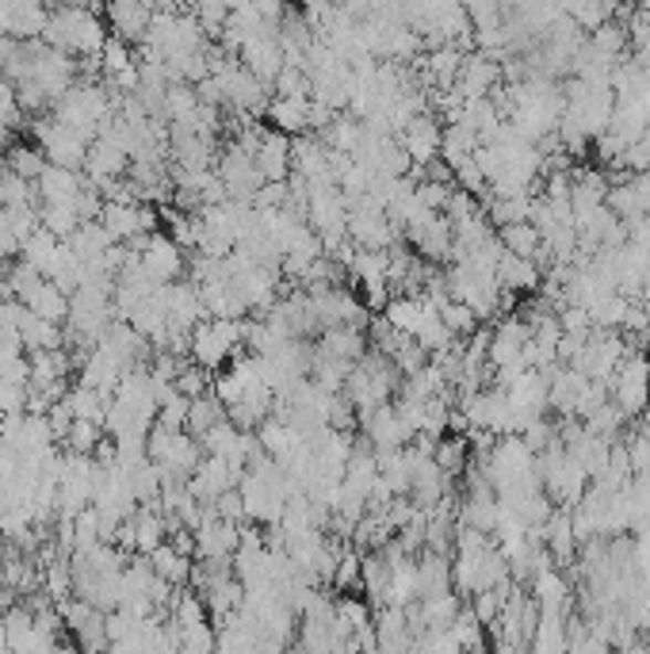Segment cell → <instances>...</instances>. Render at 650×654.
<instances>
[{
	"mask_svg": "<svg viewBox=\"0 0 650 654\" xmlns=\"http://www.w3.org/2000/svg\"><path fill=\"white\" fill-rule=\"evenodd\" d=\"M99 4L104 0H70V4H54L46 15L43 43L73 57H96L107 43L104 20H99Z\"/></svg>",
	"mask_w": 650,
	"mask_h": 654,
	"instance_id": "obj_1",
	"label": "cell"
},
{
	"mask_svg": "<svg viewBox=\"0 0 650 654\" xmlns=\"http://www.w3.org/2000/svg\"><path fill=\"white\" fill-rule=\"evenodd\" d=\"M141 54H154L161 62H177L191 51H203L207 46V31L196 20V12L188 8H172V12H154L146 39H141Z\"/></svg>",
	"mask_w": 650,
	"mask_h": 654,
	"instance_id": "obj_2",
	"label": "cell"
},
{
	"mask_svg": "<svg viewBox=\"0 0 650 654\" xmlns=\"http://www.w3.org/2000/svg\"><path fill=\"white\" fill-rule=\"evenodd\" d=\"M115 96L107 85H99V81H81V85H70L62 96L54 101V119H62L65 127L81 130V135L96 138L99 127H104L107 119L115 115Z\"/></svg>",
	"mask_w": 650,
	"mask_h": 654,
	"instance_id": "obj_3",
	"label": "cell"
},
{
	"mask_svg": "<svg viewBox=\"0 0 650 654\" xmlns=\"http://www.w3.org/2000/svg\"><path fill=\"white\" fill-rule=\"evenodd\" d=\"M245 349V318H203L191 329L188 356L207 371H219Z\"/></svg>",
	"mask_w": 650,
	"mask_h": 654,
	"instance_id": "obj_4",
	"label": "cell"
},
{
	"mask_svg": "<svg viewBox=\"0 0 650 654\" xmlns=\"http://www.w3.org/2000/svg\"><path fill=\"white\" fill-rule=\"evenodd\" d=\"M608 399L620 405L623 418H639V410L650 402V356L643 349H631L620 360L608 379Z\"/></svg>",
	"mask_w": 650,
	"mask_h": 654,
	"instance_id": "obj_5",
	"label": "cell"
},
{
	"mask_svg": "<svg viewBox=\"0 0 650 654\" xmlns=\"http://www.w3.org/2000/svg\"><path fill=\"white\" fill-rule=\"evenodd\" d=\"M348 238L356 250H390V245H398L402 230L390 222V214L371 196H360L348 203Z\"/></svg>",
	"mask_w": 650,
	"mask_h": 654,
	"instance_id": "obj_6",
	"label": "cell"
},
{
	"mask_svg": "<svg viewBox=\"0 0 650 654\" xmlns=\"http://www.w3.org/2000/svg\"><path fill=\"white\" fill-rule=\"evenodd\" d=\"M31 135H35V146L46 154L50 165H65V169H81L85 165V154H88V143L93 138L81 135V130L65 127L62 119H54V115H39L35 123H31Z\"/></svg>",
	"mask_w": 650,
	"mask_h": 654,
	"instance_id": "obj_7",
	"label": "cell"
},
{
	"mask_svg": "<svg viewBox=\"0 0 650 654\" xmlns=\"http://www.w3.org/2000/svg\"><path fill=\"white\" fill-rule=\"evenodd\" d=\"M356 425H360L364 441H368L375 452L406 449V444L418 436V429L406 421V413L398 410V402H382V405H375V410L360 413V418H356Z\"/></svg>",
	"mask_w": 650,
	"mask_h": 654,
	"instance_id": "obj_8",
	"label": "cell"
},
{
	"mask_svg": "<svg viewBox=\"0 0 650 654\" xmlns=\"http://www.w3.org/2000/svg\"><path fill=\"white\" fill-rule=\"evenodd\" d=\"M631 352L628 337L620 334V329H594V334L586 337V345H581V352L574 356V368L586 371L589 379H612V371L620 368V360Z\"/></svg>",
	"mask_w": 650,
	"mask_h": 654,
	"instance_id": "obj_9",
	"label": "cell"
},
{
	"mask_svg": "<svg viewBox=\"0 0 650 654\" xmlns=\"http://www.w3.org/2000/svg\"><path fill=\"white\" fill-rule=\"evenodd\" d=\"M99 222L107 226V234L123 245H138L146 234H154L157 211L146 200H104Z\"/></svg>",
	"mask_w": 650,
	"mask_h": 654,
	"instance_id": "obj_10",
	"label": "cell"
},
{
	"mask_svg": "<svg viewBox=\"0 0 650 654\" xmlns=\"http://www.w3.org/2000/svg\"><path fill=\"white\" fill-rule=\"evenodd\" d=\"M440 138H444V127L432 112H418L402 130H398V143H402L406 157H410V177L421 180L424 165H432L440 157Z\"/></svg>",
	"mask_w": 650,
	"mask_h": 654,
	"instance_id": "obj_11",
	"label": "cell"
},
{
	"mask_svg": "<svg viewBox=\"0 0 650 654\" xmlns=\"http://www.w3.org/2000/svg\"><path fill=\"white\" fill-rule=\"evenodd\" d=\"M141 264V272H146L154 284H172V279H180V272H185V250H180L177 242H172L169 234H146L138 245H130Z\"/></svg>",
	"mask_w": 650,
	"mask_h": 654,
	"instance_id": "obj_12",
	"label": "cell"
},
{
	"mask_svg": "<svg viewBox=\"0 0 650 654\" xmlns=\"http://www.w3.org/2000/svg\"><path fill=\"white\" fill-rule=\"evenodd\" d=\"M214 165H219L214 172H219V180L227 184V196H230V200L253 203V196L261 192V184H264V177H261V169H256L253 154H249L245 146L230 143L227 154H222Z\"/></svg>",
	"mask_w": 650,
	"mask_h": 654,
	"instance_id": "obj_13",
	"label": "cell"
},
{
	"mask_svg": "<svg viewBox=\"0 0 650 654\" xmlns=\"http://www.w3.org/2000/svg\"><path fill=\"white\" fill-rule=\"evenodd\" d=\"M291 172L306 177L311 184H337V169H333V150L322 143V135L306 130V135L291 138Z\"/></svg>",
	"mask_w": 650,
	"mask_h": 654,
	"instance_id": "obj_14",
	"label": "cell"
},
{
	"mask_svg": "<svg viewBox=\"0 0 650 654\" xmlns=\"http://www.w3.org/2000/svg\"><path fill=\"white\" fill-rule=\"evenodd\" d=\"M238 57H241V65H245L249 73H256L269 88H272V81L280 77L283 65H287V51H283V43H280V31H256V35H249L245 43H241Z\"/></svg>",
	"mask_w": 650,
	"mask_h": 654,
	"instance_id": "obj_15",
	"label": "cell"
},
{
	"mask_svg": "<svg viewBox=\"0 0 650 654\" xmlns=\"http://www.w3.org/2000/svg\"><path fill=\"white\" fill-rule=\"evenodd\" d=\"M241 475H245V467H238V463H230V460H219V455H207V460H199V467L188 475V491L196 494L199 502L211 505L219 494L233 491V486L241 483Z\"/></svg>",
	"mask_w": 650,
	"mask_h": 654,
	"instance_id": "obj_16",
	"label": "cell"
},
{
	"mask_svg": "<svg viewBox=\"0 0 650 654\" xmlns=\"http://www.w3.org/2000/svg\"><path fill=\"white\" fill-rule=\"evenodd\" d=\"M81 169H85V177L93 180L99 192H104L107 184H115V180L127 177L130 154L123 150L119 143H112V138L99 135V138H93V143H88V154H85V165H81Z\"/></svg>",
	"mask_w": 650,
	"mask_h": 654,
	"instance_id": "obj_17",
	"label": "cell"
},
{
	"mask_svg": "<svg viewBox=\"0 0 650 654\" xmlns=\"http://www.w3.org/2000/svg\"><path fill=\"white\" fill-rule=\"evenodd\" d=\"M402 238L413 245V250H418V256H424V261H432V264H448V261H452L455 230H452V222H448L444 211H437L429 222H421V226L406 230Z\"/></svg>",
	"mask_w": 650,
	"mask_h": 654,
	"instance_id": "obj_18",
	"label": "cell"
},
{
	"mask_svg": "<svg viewBox=\"0 0 650 654\" xmlns=\"http://www.w3.org/2000/svg\"><path fill=\"white\" fill-rule=\"evenodd\" d=\"M104 20L112 23V35L123 43H141L154 23V8L146 0H104Z\"/></svg>",
	"mask_w": 650,
	"mask_h": 654,
	"instance_id": "obj_19",
	"label": "cell"
},
{
	"mask_svg": "<svg viewBox=\"0 0 650 654\" xmlns=\"http://www.w3.org/2000/svg\"><path fill=\"white\" fill-rule=\"evenodd\" d=\"M505 81L502 73V62L497 57H490L486 51H474L463 57L460 65V77H455V88L466 96V101H474V96H490L497 85Z\"/></svg>",
	"mask_w": 650,
	"mask_h": 654,
	"instance_id": "obj_20",
	"label": "cell"
},
{
	"mask_svg": "<svg viewBox=\"0 0 650 654\" xmlns=\"http://www.w3.org/2000/svg\"><path fill=\"white\" fill-rule=\"evenodd\" d=\"M494 276H497V284L513 295H532V292H539V284H544V268H539L532 256H516L510 250L497 256Z\"/></svg>",
	"mask_w": 650,
	"mask_h": 654,
	"instance_id": "obj_21",
	"label": "cell"
},
{
	"mask_svg": "<svg viewBox=\"0 0 650 654\" xmlns=\"http://www.w3.org/2000/svg\"><path fill=\"white\" fill-rule=\"evenodd\" d=\"M99 349H107L115 356V360L123 363V368H138V363H146V352H149V341L138 334L130 321L115 318L112 326H107V334L99 337Z\"/></svg>",
	"mask_w": 650,
	"mask_h": 654,
	"instance_id": "obj_22",
	"label": "cell"
},
{
	"mask_svg": "<svg viewBox=\"0 0 650 654\" xmlns=\"http://www.w3.org/2000/svg\"><path fill=\"white\" fill-rule=\"evenodd\" d=\"M368 334H364V326H329L318 334V356H329V360H345V363H356L364 352H368Z\"/></svg>",
	"mask_w": 650,
	"mask_h": 654,
	"instance_id": "obj_23",
	"label": "cell"
},
{
	"mask_svg": "<svg viewBox=\"0 0 650 654\" xmlns=\"http://www.w3.org/2000/svg\"><path fill=\"white\" fill-rule=\"evenodd\" d=\"M253 161L264 180H287L291 177V135H283L276 127L264 130L253 150Z\"/></svg>",
	"mask_w": 650,
	"mask_h": 654,
	"instance_id": "obj_24",
	"label": "cell"
},
{
	"mask_svg": "<svg viewBox=\"0 0 650 654\" xmlns=\"http://www.w3.org/2000/svg\"><path fill=\"white\" fill-rule=\"evenodd\" d=\"M39 203H73L77 207V196L85 192V180H81L77 169H65V165H46L35 180Z\"/></svg>",
	"mask_w": 650,
	"mask_h": 654,
	"instance_id": "obj_25",
	"label": "cell"
},
{
	"mask_svg": "<svg viewBox=\"0 0 650 654\" xmlns=\"http://www.w3.org/2000/svg\"><path fill=\"white\" fill-rule=\"evenodd\" d=\"M437 306H432L424 295H398V299H387V306H382V318L390 321L395 329H402V334L418 337L421 326L429 318H437Z\"/></svg>",
	"mask_w": 650,
	"mask_h": 654,
	"instance_id": "obj_26",
	"label": "cell"
},
{
	"mask_svg": "<svg viewBox=\"0 0 650 654\" xmlns=\"http://www.w3.org/2000/svg\"><path fill=\"white\" fill-rule=\"evenodd\" d=\"M81 383H88V387H96V391H104V394H115V387H119V379H123V371H130V368H123L119 360H115L107 349H99V345H93L88 352H81Z\"/></svg>",
	"mask_w": 650,
	"mask_h": 654,
	"instance_id": "obj_27",
	"label": "cell"
},
{
	"mask_svg": "<svg viewBox=\"0 0 650 654\" xmlns=\"http://www.w3.org/2000/svg\"><path fill=\"white\" fill-rule=\"evenodd\" d=\"M375 635H379V651H413V632L402 604L375 609Z\"/></svg>",
	"mask_w": 650,
	"mask_h": 654,
	"instance_id": "obj_28",
	"label": "cell"
},
{
	"mask_svg": "<svg viewBox=\"0 0 650 654\" xmlns=\"http://www.w3.org/2000/svg\"><path fill=\"white\" fill-rule=\"evenodd\" d=\"M528 586H532V598H536L539 612H570L574 609V593H570V582H566L563 567L539 570Z\"/></svg>",
	"mask_w": 650,
	"mask_h": 654,
	"instance_id": "obj_29",
	"label": "cell"
},
{
	"mask_svg": "<svg viewBox=\"0 0 650 654\" xmlns=\"http://www.w3.org/2000/svg\"><path fill=\"white\" fill-rule=\"evenodd\" d=\"M269 119H272V127L291 138L306 135V130H311V96H272Z\"/></svg>",
	"mask_w": 650,
	"mask_h": 654,
	"instance_id": "obj_30",
	"label": "cell"
},
{
	"mask_svg": "<svg viewBox=\"0 0 650 654\" xmlns=\"http://www.w3.org/2000/svg\"><path fill=\"white\" fill-rule=\"evenodd\" d=\"M448 590H452V559H448V551L421 548L418 593L421 598H437V593H448Z\"/></svg>",
	"mask_w": 650,
	"mask_h": 654,
	"instance_id": "obj_31",
	"label": "cell"
},
{
	"mask_svg": "<svg viewBox=\"0 0 650 654\" xmlns=\"http://www.w3.org/2000/svg\"><path fill=\"white\" fill-rule=\"evenodd\" d=\"M505 394H510V399L528 413L552 410V402H547V371H539V368H524L521 376L505 387Z\"/></svg>",
	"mask_w": 650,
	"mask_h": 654,
	"instance_id": "obj_32",
	"label": "cell"
},
{
	"mask_svg": "<svg viewBox=\"0 0 650 654\" xmlns=\"http://www.w3.org/2000/svg\"><path fill=\"white\" fill-rule=\"evenodd\" d=\"M20 341H23V349H28V352L62 349V345H65L62 321L39 318L35 310H28V306H23V314H20Z\"/></svg>",
	"mask_w": 650,
	"mask_h": 654,
	"instance_id": "obj_33",
	"label": "cell"
},
{
	"mask_svg": "<svg viewBox=\"0 0 650 654\" xmlns=\"http://www.w3.org/2000/svg\"><path fill=\"white\" fill-rule=\"evenodd\" d=\"M23 306H28V310H35L39 318L62 321V326H65V318H70V292H65V287H57L50 276H43L35 284V292L23 299Z\"/></svg>",
	"mask_w": 650,
	"mask_h": 654,
	"instance_id": "obj_34",
	"label": "cell"
},
{
	"mask_svg": "<svg viewBox=\"0 0 650 654\" xmlns=\"http://www.w3.org/2000/svg\"><path fill=\"white\" fill-rule=\"evenodd\" d=\"M65 242H70V250L77 253L85 264H96L99 256H104V253L115 245V238L107 234V226H104L99 219H85L77 230H73L70 238H65Z\"/></svg>",
	"mask_w": 650,
	"mask_h": 654,
	"instance_id": "obj_35",
	"label": "cell"
},
{
	"mask_svg": "<svg viewBox=\"0 0 650 654\" xmlns=\"http://www.w3.org/2000/svg\"><path fill=\"white\" fill-rule=\"evenodd\" d=\"M322 143L329 146V150H340V154H356V146H360L364 138V119L353 112H337L329 123L318 130Z\"/></svg>",
	"mask_w": 650,
	"mask_h": 654,
	"instance_id": "obj_36",
	"label": "cell"
},
{
	"mask_svg": "<svg viewBox=\"0 0 650 654\" xmlns=\"http://www.w3.org/2000/svg\"><path fill=\"white\" fill-rule=\"evenodd\" d=\"M256 436H261L264 452L276 455V460H287V455L306 441V433H298V429L291 425L287 418H276V413H272V418H264V425L256 429Z\"/></svg>",
	"mask_w": 650,
	"mask_h": 654,
	"instance_id": "obj_37",
	"label": "cell"
},
{
	"mask_svg": "<svg viewBox=\"0 0 650 654\" xmlns=\"http://www.w3.org/2000/svg\"><path fill=\"white\" fill-rule=\"evenodd\" d=\"M146 559H149V567H154V574H161L165 582H172V586L191 582V567H196V562H191V555H180L169 540H165L161 548L149 551Z\"/></svg>",
	"mask_w": 650,
	"mask_h": 654,
	"instance_id": "obj_38",
	"label": "cell"
},
{
	"mask_svg": "<svg viewBox=\"0 0 650 654\" xmlns=\"http://www.w3.org/2000/svg\"><path fill=\"white\" fill-rule=\"evenodd\" d=\"M57 250H62V238L57 234H50V230L39 222L35 230H31V238L20 245V256L28 264H35L43 276H50V268H54V261H57Z\"/></svg>",
	"mask_w": 650,
	"mask_h": 654,
	"instance_id": "obj_39",
	"label": "cell"
},
{
	"mask_svg": "<svg viewBox=\"0 0 650 654\" xmlns=\"http://www.w3.org/2000/svg\"><path fill=\"white\" fill-rule=\"evenodd\" d=\"M227 418V405L219 402V394L207 391V394H196V399L188 402V421L185 429L191 436H203L211 425H219V421Z\"/></svg>",
	"mask_w": 650,
	"mask_h": 654,
	"instance_id": "obj_40",
	"label": "cell"
},
{
	"mask_svg": "<svg viewBox=\"0 0 650 654\" xmlns=\"http://www.w3.org/2000/svg\"><path fill=\"white\" fill-rule=\"evenodd\" d=\"M65 402H70L73 418L99 421V425H104V418H107V405H112V394L96 391V387H88V383H77L70 394H65Z\"/></svg>",
	"mask_w": 650,
	"mask_h": 654,
	"instance_id": "obj_41",
	"label": "cell"
},
{
	"mask_svg": "<svg viewBox=\"0 0 650 654\" xmlns=\"http://www.w3.org/2000/svg\"><path fill=\"white\" fill-rule=\"evenodd\" d=\"M497 238H502V245L516 256H532L536 261L539 256V226L536 222H505V226H497Z\"/></svg>",
	"mask_w": 650,
	"mask_h": 654,
	"instance_id": "obj_42",
	"label": "cell"
},
{
	"mask_svg": "<svg viewBox=\"0 0 650 654\" xmlns=\"http://www.w3.org/2000/svg\"><path fill=\"white\" fill-rule=\"evenodd\" d=\"M628 303L631 299L623 292H608L597 303H589L586 310H589V321H594V329H620L623 314H628Z\"/></svg>",
	"mask_w": 650,
	"mask_h": 654,
	"instance_id": "obj_43",
	"label": "cell"
},
{
	"mask_svg": "<svg viewBox=\"0 0 650 654\" xmlns=\"http://www.w3.org/2000/svg\"><path fill=\"white\" fill-rule=\"evenodd\" d=\"M39 222H43L50 234H57L65 242V238H70L85 219H81L73 203H43V207H39Z\"/></svg>",
	"mask_w": 650,
	"mask_h": 654,
	"instance_id": "obj_44",
	"label": "cell"
},
{
	"mask_svg": "<svg viewBox=\"0 0 650 654\" xmlns=\"http://www.w3.org/2000/svg\"><path fill=\"white\" fill-rule=\"evenodd\" d=\"M99 441H104V425H99V421H85V418H73L70 433L62 436L65 452H81V455H93Z\"/></svg>",
	"mask_w": 650,
	"mask_h": 654,
	"instance_id": "obj_45",
	"label": "cell"
},
{
	"mask_svg": "<svg viewBox=\"0 0 650 654\" xmlns=\"http://www.w3.org/2000/svg\"><path fill=\"white\" fill-rule=\"evenodd\" d=\"M4 165L12 172H20L23 180H39V172H43L50 161H46V154L39 150V146H8Z\"/></svg>",
	"mask_w": 650,
	"mask_h": 654,
	"instance_id": "obj_46",
	"label": "cell"
},
{
	"mask_svg": "<svg viewBox=\"0 0 650 654\" xmlns=\"http://www.w3.org/2000/svg\"><path fill=\"white\" fill-rule=\"evenodd\" d=\"M440 318H444V326L452 329L460 341H466V337L474 334V329L482 326V318L479 314L471 310L466 303H460V299H448V303H440Z\"/></svg>",
	"mask_w": 650,
	"mask_h": 654,
	"instance_id": "obj_47",
	"label": "cell"
},
{
	"mask_svg": "<svg viewBox=\"0 0 650 654\" xmlns=\"http://www.w3.org/2000/svg\"><path fill=\"white\" fill-rule=\"evenodd\" d=\"M214 647H219V635H214L211 616L180 627V651H188V654H207V651H214Z\"/></svg>",
	"mask_w": 650,
	"mask_h": 654,
	"instance_id": "obj_48",
	"label": "cell"
},
{
	"mask_svg": "<svg viewBox=\"0 0 650 654\" xmlns=\"http://www.w3.org/2000/svg\"><path fill=\"white\" fill-rule=\"evenodd\" d=\"M333 590L337 593H353V590H360V551H356V544L348 548L345 544V551H340V559H337V570H333Z\"/></svg>",
	"mask_w": 650,
	"mask_h": 654,
	"instance_id": "obj_49",
	"label": "cell"
},
{
	"mask_svg": "<svg viewBox=\"0 0 650 654\" xmlns=\"http://www.w3.org/2000/svg\"><path fill=\"white\" fill-rule=\"evenodd\" d=\"M466 455H471V444H466L463 436H448V441H437V449H432V460H437L452 478L463 475Z\"/></svg>",
	"mask_w": 650,
	"mask_h": 654,
	"instance_id": "obj_50",
	"label": "cell"
},
{
	"mask_svg": "<svg viewBox=\"0 0 650 654\" xmlns=\"http://www.w3.org/2000/svg\"><path fill=\"white\" fill-rule=\"evenodd\" d=\"M482 620L474 616V609H460V616L452 620V632H455V640H460V647L463 651H479V647H486V632H482Z\"/></svg>",
	"mask_w": 650,
	"mask_h": 654,
	"instance_id": "obj_51",
	"label": "cell"
},
{
	"mask_svg": "<svg viewBox=\"0 0 650 654\" xmlns=\"http://www.w3.org/2000/svg\"><path fill=\"white\" fill-rule=\"evenodd\" d=\"M177 391L188 394V399H196V394H207V391H211V371H207L203 363H196L188 356V360L180 363V371H177Z\"/></svg>",
	"mask_w": 650,
	"mask_h": 654,
	"instance_id": "obj_52",
	"label": "cell"
},
{
	"mask_svg": "<svg viewBox=\"0 0 650 654\" xmlns=\"http://www.w3.org/2000/svg\"><path fill=\"white\" fill-rule=\"evenodd\" d=\"M39 279H43V272H39L35 264L23 261V256L12 264V268H8V284H12V295H15V299H20V303L28 299L31 292H35Z\"/></svg>",
	"mask_w": 650,
	"mask_h": 654,
	"instance_id": "obj_53",
	"label": "cell"
},
{
	"mask_svg": "<svg viewBox=\"0 0 650 654\" xmlns=\"http://www.w3.org/2000/svg\"><path fill=\"white\" fill-rule=\"evenodd\" d=\"M623 449H628V460H631V475L650 478V436L631 433L628 441H623Z\"/></svg>",
	"mask_w": 650,
	"mask_h": 654,
	"instance_id": "obj_54",
	"label": "cell"
},
{
	"mask_svg": "<svg viewBox=\"0 0 650 654\" xmlns=\"http://www.w3.org/2000/svg\"><path fill=\"white\" fill-rule=\"evenodd\" d=\"M452 177L460 180L463 192H471V196H482V192H486V177H482V165L474 161V154L463 157L460 165H452Z\"/></svg>",
	"mask_w": 650,
	"mask_h": 654,
	"instance_id": "obj_55",
	"label": "cell"
},
{
	"mask_svg": "<svg viewBox=\"0 0 650 654\" xmlns=\"http://www.w3.org/2000/svg\"><path fill=\"white\" fill-rule=\"evenodd\" d=\"M23 410H28V387L0 376V421L12 418V413H23Z\"/></svg>",
	"mask_w": 650,
	"mask_h": 654,
	"instance_id": "obj_56",
	"label": "cell"
},
{
	"mask_svg": "<svg viewBox=\"0 0 650 654\" xmlns=\"http://www.w3.org/2000/svg\"><path fill=\"white\" fill-rule=\"evenodd\" d=\"M463 12L471 15L474 28H486V23L502 20V0H460Z\"/></svg>",
	"mask_w": 650,
	"mask_h": 654,
	"instance_id": "obj_57",
	"label": "cell"
},
{
	"mask_svg": "<svg viewBox=\"0 0 650 654\" xmlns=\"http://www.w3.org/2000/svg\"><path fill=\"white\" fill-rule=\"evenodd\" d=\"M214 505V513H219V517H227V520H245V502H241V494H238V486H233V491H227V494H219V498L211 502Z\"/></svg>",
	"mask_w": 650,
	"mask_h": 654,
	"instance_id": "obj_58",
	"label": "cell"
},
{
	"mask_svg": "<svg viewBox=\"0 0 650 654\" xmlns=\"http://www.w3.org/2000/svg\"><path fill=\"white\" fill-rule=\"evenodd\" d=\"M601 4L608 8V15H616V12H628L631 0H601Z\"/></svg>",
	"mask_w": 650,
	"mask_h": 654,
	"instance_id": "obj_59",
	"label": "cell"
},
{
	"mask_svg": "<svg viewBox=\"0 0 650 654\" xmlns=\"http://www.w3.org/2000/svg\"><path fill=\"white\" fill-rule=\"evenodd\" d=\"M639 433L650 436V402L643 405V410H639Z\"/></svg>",
	"mask_w": 650,
	"mask_h": 654,
	"instance_id": "obj_60",
	"label": "cell"
},
{
	"mask_svg": "<svg viewBox=\"0 0 650 654\" xmlns=\"http://www.w3.org/2000/svg\"><path fill=\"white\" fill-rule=\"evenodd\" d=\"M636 299L650 306V272H647V279H643V287H639V295H636Z\"/></svg>",
	"mask_w": 650,
	"mask_h": 654,
	"instance_id": "obj_61",
	"label": "cell"
},
{
	"mask_svg": "<svg viewBox=\"0 0 650 654\" xmlns=\"http://www.w3.org/2000/svg\"><path fill=\"white\" fill-rule=\"evenodd\" d=\"M0 651H8V632H4V612H0Z\"/></svg>",
	"mask_w": 650,
	"mask_h": 654,
	"instance_id": "obj_62",
	"label": "cell"
},
{
	"mask_svg": "<svg viewBox=\"0 0 650 654\" xmlns=\"http://www.w3.org/2000/svg\"><path fill=\"white\" fill-rule=\"evenodd\" d=\"M4 154H8V150H4V146H0V165H4Z\"/></svg>",
	"mask_w": 650,
	"mask_h": 654,
	"instance_id": "obj_63",
	"label": "cell"
},
{
	"mask_svg": "<svg viewBox=\"0 0 650 654\" xmlns=\"http://www.w3.org/2000/svg\"><path fill=\"white\" fill-rule=\"evenodd\" d=\"M643 352H647V356H650V341H647V349H643Z\"/></svg>",
	"mask_w": 650,
	"mask_h": 654,
	"instance_id": "obj_64",
	"label": "cell"
}]
</instances>
